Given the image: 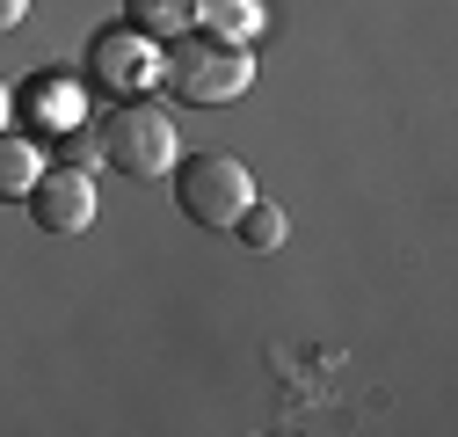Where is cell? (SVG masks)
Instances as JSON below:
<instances>
[{
  "label": "cell",
  "instance_id": "1",
  "mask_svg": "<svg viewBox=\"0 0 458 437\" xmlns=\"http://www.w3.org/2000/svg\"><path fill=\"white\" fill-rule=\"evenodd\" d=\"M160 88L197 102V109H218V102H241L255 88V59H248V44H225L211 30H182L160 44Z\"/></svg>",
  "mask_w": 458,
  "mask_h": 437
},
{
  "label": "cell",
  "instance_id": "2",
  "mask_svg": "<svg viewBox=\"0 0 458 437\" xmlns=\"http://www.w3.org/2000/svg\"><path fill=\"white\" fill-rule=\"evenodd\" d=\"M95 132H102V160H109L117 176H131V183H160V176L182 160V139H175V124H167L160 102H131V95H124Z\"/></svg>",
  "mask_w": 458,
  "mask_h": 437
},
{
  "label": "cell",
  "instance_id": "3",
  "mask_svg": "<svg viewBox=\"0 0 458 437\" xmlns=\"http://www.w3.org/2000/svg\"><path fill=\"white\" fill-rule=\"evenodd\" d=\"M167 176H175L182 218H190V227H204V234H233V218H241L248 197H255L248 160H233V153H182Z\"/></svg>",
  "mask_w": 458,
  "mask_h": 437
},
{
  "label": "cell",
  "instance_id": "4",
  "mask_svg": "<svg viewBox=\"0 0 458 437\" xmlns=\"http://www.w3.org/2000/svg\"><path fill=\"white\" fill-rule=\"evenodd\" d=\"M30 227L66 241V234H88L95 227V168H66V160H44V176L30 183Z\"/></svg>",
  "mask_w": 458,
  "mask_h": 437
},
{
  "label": "cell",
  "instance_id": "5",
  "mask_svg": "<svg viewBox=\"0 0 458 437\" xmlns=\"http://www.w3.org/2000/svg\"><path fill=\"white\" fill-rule=\"evenodd\" d=\"M88 73H95L102 88L131 95V88L160 81V44H153V37H139L131 22H109V30H95V37H88Z\"/></svg>",
  "mask_w": 458,
  "mask_h": 437
},
{
  "label": "cell",
  "instance_id": "6",
  "mask_svg": "<svg viewBox=\"0 0 458 437\" xmlns=\"http://www.w3.org/2000/svg\"><path fill=\"white\" fill-rule=\"evenodd\" d=\"M15 117H22L30 132H44V139H59L66 124H81V88H73L59 66H44V81L15 95Z\"/></svg>",
  "mask_w": 458,
  "mask_h": 437
},
{
  "label": "cell",
  "instance_id": "7",
  "mask_svg": "<svg viewBox=\"0 0 458 437\" xmlns=\"http://www.w3.org/2000/svg\"><path fill=\"white\" fill-rule=\"evenodd\" d=\"M197 30H211L225 44H255L269 30V8L262 0H197Z\"/></svg>",
  "mask_w": 458,
  "mask_h": 437
},
{
  "label": "cell",
  "instance_id": "8",
  "mask_svg": "<svg viewBox=\"0 0 458 437\" xmlns=\"http://www.w3.org/2000/svg\"><path fill=\"white\" fill-rule=\"evenodd\" d=\"M37 176H44V146L30 132H0V204H8V197L22 204Z\"/></svg>",
  "mask_w": 458,
  "mask_h": 437
},
{
  "label": "cell",
  "instance_id": "9",
  "mask_svg": "<svg viewBox=\"0 0 458 437\" xmlns=\"http://www.w3.org/2000/svg\"><path fill=\"white\" fill-rule=\"evenodd\" d=\"M124 22L153 44H167V37L197 30V0H124Z\"/></svg>",
  "mask_w": 458,
  "mask_h": 437
},
{
  "label": "cell",
  "instance_id": "10",
  "mask_svg": "<svg viewBox=\"0 0 458 437\" xmlns=\"http://www.w3.org/2000/svg\"><path fill=\"white\" fill-rule=\"evenodd\" d=\"M233 234H241V248L276 255V248H284V234H292V218H284V204H269V197H248V211L233 218Z\"/></svg>",
  "mask_w": 458,
  "mask_h": 437
},
{
  "label": "cell",
  "instance_id": "11",
  "mask_svg": "<svg viewBox=\"0 0 458 437\" xmlns=\"http://www.w3.org/2000/svg\"><path fill=\"white\" fill-rule=\"evenodd\" d=\"M59 160H66V168H95V160H102V132L66 124V132H59Z\"/></svg>",
  "mask_w": 458,
  "mask_h": 437
},
{
  "label": "cell",
  "instance_id": "12",
  "mask_svg": "<svg viewBox=\"0 0 458 437\" xmlns=\"http://www.w3.org/2000/svg\"><path fill=\"white\" fill-rule=\"evenodd\" d=\"M22 15H30V0H0V30H15Z\"/></svg>",
  "mask_w": 458,
  "mask_h": 437
},
{
  "label": "cell",
  "instance_id": "13",
  "mask_svg": "<svg viewBox=\"0 0 458 437\" xmlns=\"http://www.w3.org/2000/svg\"><path fill=\"white\" fill-rule=\"evenodd\" d=\"M8 124H15V88L0 81V132H8Z\"/></svg>",
  "mask_w": 458,
  "mask_h": 437
}]
</instances>
